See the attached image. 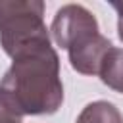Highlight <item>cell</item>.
Listing matches in <instances>:
<instances>
[{
  "label": "cell",
  "mask_w": 123,
  "mask_h": 123,
  "mask_svg": "<svg viewBox=\"0 0 123 123\" xmlns=\"http://www.w3.org/2000/svg\"><path fill=\"white\" fill-rule=\"evenodd\" d=\"M0 88L23 115H52L63 102L60 58L50 42L23 50L12 58Z\"/></svg>",
  "instance_id": "obj_1"
},
{
  "label": "cell",
  "mask_w": 123,
  "mask_h": 123,
  "mask_svg": "<svg viewBox=\"0 0 123 123\" xmlns=\"http://www.w3.org/2000/svg\"><path fill=\"white\" fill-rule=\"evenodd\" d=\"M46 42L50 35L44 25V2L0 0V46L10 58Z\"/></svg>",
  "instance_id": "obj_3"
},
{
  "label": "cell",
  "mask_w": 123,
  "mask_h": 123,
  "mask_svg": "<svg viewBox=\"0 0 123 123\" xmlns=\"http://www.w3.org/2000/svg\"><path fill=\"white\" fill-rule=\"evenodd\" d=\"M50 33L54 42L67 50L71 67L83 75H98L104 56L113 46L100 33L92 12L83 4L62 6L52 19Z\"/></svg>",
  "instance_id": "obj_2"
},
{
  "label": "cell",
  "mask_w": 123,
  "mask_h": 123,
  "mask_svg": "<svg viewBox=\"0 0 123 123\" xmlns=\"http://www.w3.org/2000/svg\"><path fill=\"white\" fill-rule=\"evenodd\" d=\"M75 123H123L119 108L108 100H96L83 108Z\"/></svg>",
  "instance_id": "obj_5"
},
{
  "label": "cell",
  "mask_w": 123,
  "mask_h": 123,
  "mask_svg": "<svg viewBox=\"0 0 123 123\" xmlns=\"http://www.w3.org/2000/svg\"><path fill=\"white\" fill-rule=\"evenodd\" d=\"M98 75L106 86L123 94V50L121 48L111 46L108 50V54L102 60Z\"/></svg>",
  "instance_id": "obj_4"
},
{
  "label": "cell",
  "mask_w": 123,
  "mask_h": 123,
  "mask_svg": "<svg viewBox=\"0 0 123 123\" xmlns=\"http://www.w3.org/2000/svg\"><path fill=\"white\" fill-rule=\"evenodd\" d=\"M110 6L117 12V37H119V40L123 42V2H115V0H111Z\"/></svg>",
  "instance_id": "obj_7"
},
{
  "label": "cell",
  "mask_w": 123,
  "mask_h": 123,
  "mask_svg": "<svg viewBox=\"0 0 123 123\" xmlns=\"http://www.w3.org/2000/svg\"><path fill=\"white\" fill-rule=\"evenodd\" d=\"M23 113L13 104V100L0 88V123H21Z\"/></svg>",
  "instance_id": "obj_6"
}]
</instances>
